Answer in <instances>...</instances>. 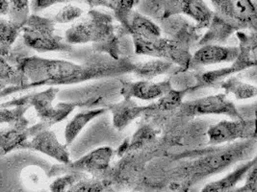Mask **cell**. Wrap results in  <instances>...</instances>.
<instances>
[{
  "label": "cell",
  "instance_id": "obj_26",
  "mask_svg": "<svg viewBox=\"0 0 257 192\" xmlns=\"http://www.w3.org/2000/svg\"><path fill=\"white\" fill-rule=\"evenodd\" d=\"M139 1L140 0H109L107 9L113 12V16L117 22L124 27L130 12L134 10V7Z\"/></svg>",
  "mask_w": 257,
  "mask_h": 192
},
{
  "label": "cell",
  "instance_id": "obj_22",
  "mask_svg": "<svg viewBox=\"0 0 257 192\" xmlns=\"http://www.w3.org/2000/svg\"><path fill=\"white\" fill-rule=\"evenodd\" d=\"M22 28L13 24L10 20L0 18V56L8 57Z\"/></svg>",
  "mask_w": 257,
  "mask_h": 192
},
{
  "label": "cell",
  "instance_id": "obj_3",
  "mask_svg": "<svg viewBox=\"0 0 257 192\" xmlns=\"http://www.w3.org/2000/svg\"><path fill=\"white\" fill-rule=\"evenodd\" d=\"M60 92L57 86H49L40 92L14 98L10 101L0 104L2 107H16V106H28L34 108L40 122L44 123L50 128L53 125L66 120L70 114L77 107L75 102H59L53 105L54 100Z\"/></svg>",
  "mask_w": 257,
  "mask_h": 192
},
{
  "label": "cell",
  "instance_id": "obj_4",
  "mask_svg": "<svg viewBox=\"0 0 257 192\" xmlns=\"http://www.w3.org/2000/svg\"><path fill=\"white\" fill-rule=\"evenodd\" d=\"M24 44L38 52H69L72 46L56 34L52 18L31 14L22 28Z\"/></svg>",
  "mask_w": 257,
  "mask_h": 192
},
{
  "label": "cell",
  "instance_id": "obj_12",
  "mask_svg": "<svg viewBox=\"0 0 257 192\" xmlns=\"http://www.w3.org/2000/svg\"><path fill=\"white\" fill-rule=\"evenodd\" d=\"M47 128L42 122L30 126V122L26 118L8 127L0 128V158L14 150H21V147L29 138L41 130Z\"/></svg>",
  "mask_w": 257,
  "mask_h": 192
},
{
  "label": "cell",
  "instance_id": "obj_29",
  "mask_svg": "<svg viewBox=\"0 0 257 192\" xmlns=\"http://www.w3.org/2000/svg\"><path fill=\"white\" fill-rule=\"evenodd\" d=\"M28 106L2 107L0 106V124H15L25 118V114L29 110Z\"/></svg>",
  "mask_w": 257,
  "mask_h": 192
},
{
  "label": "cell",
  "instance_id": "obj_5",
  "mask_svg": "<svg viewBox=\"0 0 257 192\" xmlns=\"http://www.w3.org/2000/svg\"><path fill=\"white\" fill-rule=\"evenodd\" d=\"M131 40L133 50L137 55L169 60L179 68V72L190 68L192 57L190 49L182 48L167 36L162 35L152 38L131 36Z\"/></svg>",
  "mask_w": 257,
  "mask_h": 192
},
{
  "label": "cell",
  "instance_id": "obj_10",
  "mask_svg": "<svg viewBox=\"0 0 257 192\" xmlns=\"http://www.w3.org/2000/svg\"><path fill=\"white\" fill-rule=\"evenodd\" d=\"M158 25L165 36L187 49L198 44L203 35V29L199 28L187 16L181 14L170 16L160 22Z\"/></svg>",
  "mask_w": 257,
  "mask_h": 192
},
{
  "label": "cell",
  "instance_id": "obj_27",
  "mask_svg": "<svg viewBox=\"0 0 257 192\" xmlns=\"http://www.w3.org/2000/svg\"><path fill=\"white\" fill-rule=\"evenodd\" d=\"M84 14V11L80 7L68 3L52 18L56 24H67L75 22L80 18Z\"/></svg>",
  "mask_w": 257,
  "mask_h": 192
},
{
  "label": "cell",
  "instance_id": "obj_30",
  "mask_svg": "<svg viewBox=\"0 0 257 192\" xmlns=\"http://www.w3.org/2000/svg\"><path fill=\"white\" fill-rule=\"evenodd\" d=\"M106 184L104 182L96 179L79 180L68 192H103Z\"/></svg>",
  "mask_w": 257,
  "mask_h": 192
},
{
  "label": "cell",
  "instance_id": "obj_18",
  "mask_svg": "<svg viewBox=\"0 0 257 192\" xmlns=\"http://www.w3.org/2000/svg\"><path fill=\"white\" fill-rule=\"evenodd\" d=\"M238 30L232 24H228L224 20L213 14L211 22L206 28V32L199 40V46L204 44H226L228 38L234 35Z\"/></svg>",
  "mask_w": 257,
  "mask_h": 192
},
{
  "label": "cell",
  "instance_id": "obj_17",
  "mask_svg": "<svg viewBox=\"0 0 257 192\" xmlns=\"http://www.w3.org/2000/svg\"><path fill=\"white\" fill-rule=\"evenodd\" d=\"M124 28L130 36L152 38L163 35L157 22L148 16L134 10L130 12Z\"/></svg>",
  "mask_w": 257,
  "mask_h": 192
},
{
  "label": "cell",
  "instance_id": "obj_16",
  "mask_svg": "<svg viewBox=\"0 0 257 192\" xmlns=\"http://www.w3.org/2000/svg\"><path fill=\"white\" fill-rule=\"evenodd\" d=\"M108 110L112 114L114 127L118 131H122L134 120L149 112V105L142 106L133 99L123 98L121 101L110 105Z\"/></svg>",
  "mask_w": 257,
  "mask_h": 192
},
{
  "label": "cell",
  "instance_id": "obj_7",
  "mask_svg": "<svg viewBox=\"0 0 257 192\" xmlns=\"http://www.w3.org/2000/svg\"><path fill=\"white\" fill-rule=\"evenodd\" d=\"M182 114L187 116H199L208 114L225 116L232 120L243 118L242 114L234 105L233 102L227 99L226 94H219L198 98L187 102H182L179 106Z\"/></svg>",
  "mask_w": 257,
  "mask_h": 192
},
{
  "label": "cell",
  "instance_id": "obj_2",
  "mask_svg": "<svg viewBox=\"0 0 257 192\" xmlns=\"http://www.w3.org/2000/svg\"><path fill=\"white\" fill-rule=\"evenodd\" d=\"M129 34L122 25L116 22L113 14L92 9L82 16L66 31L65 40L70 44H92L95 52L110 56L114 60L126 58Z\"/></svg>",
  "mask_w": 257,
  "mask_h": 192
},
{
  "label": "cell",
  "instance_id": "obj_1",
  "mask_svg": "<svg viewBox=\"0 0 257 192\" xmlns=\"http://www.w3.org/2000/svg\"><path fill=\"white\" fill-rule=\"evenodd\" d=\"M18 68L23 73L26 83L14 86L0 92V97L38 86H59L78 84L133 72L134 64L127 58L114 60L110 56L98 53L81 64L59 59H47L38 56L21 58Z\"/></svg>",
  "mask_w": 257,
  "mask_h": 192
},
{
  "label": "cell",
  "instance_id": "obj_8",
  "mask_svg": "<svg viewBox=\"0 0 257 192\" xmlns=\"http://www.w3.org/2000/svg\"><path fill=\"white\" fill-rule=\"evenodd\" d=\"M255 162L253 158L221 180L208 184L201 192H256Z\"/></svg>",
  "mask_w": 257,
  "mask_h": 192
},
{
  "label": "cell",
  "instance_id": "obj_25",
  "mask_svg": "<svg viewBox=\"0 0 257 192\" xmlns=\"http://www.w3.org/2000/svg\"><path fill=\"white\" fill-rule=\"evenodd\" d=\"M8 20L23 28L30 16V0H8Z\"/></svg>",
  "mask_w": 257,
  "mask_h": 192
},
{
  "label": "cell",
  "instance_id": "obj_9",
  "mask_svg": "<svg viewBox=\"0 0 257 192\" xmlns=\"http://www.w3.org/2000/svg\"><path fill=\"white\" fill-rule=\"evenodd\" d=\"M207 136L213 145L255 138V118L221 120L209 127Z\"/></svg>",
  "mask_w": 257,
  "mask_h": 192
},
{
  "label": "cell",
  "instance_id": "obj_11",
  "mask_svg": "<svg viewBox=\"0 0 257 192\" xmlns=\"http://www.w3.org/2000/svg\"><path fill=\"white\" fill-rule=\"evenodd\" d=\"M114 156L113 148L109 146H102L96 148L80 158L70 162L68 164L54 166L49 171V176L57 174H65L68 172H99L104 171L109 168L112 158Z\"/></svg>",
  "mask_w": 257,
  "mask_h": 192
},
{
  "label": "cell",
  "instance_id": "obj_13",
  "mask_svg": "<svg viewBox=\"0 0 257 192\" xmlns=\"http://www.w3.org/2000/svg\"><path fill=\"white\" fill-rule=\"evenodd\" d=\"M21 150H33L56 160L61 164L71 162L68 146L59 142L55 132L50 128L41 130L21 147Z\"/></svg>",
  "mask_w": 257,
  "mask_h": 192
},
{
  "label": "cell",
  "instance_id": "obj_31",
  "mask_svg": "<svg viewBox=\"0 0 257 192\" xmlns=\"http://www.w3.org/2000/svg\"><path fill=\"white\" fill-rule=\"evenodd\" d=\"M72 0H30V11L33 14L40 12L57 4H68Z\"/></svg>",
  "mask_w": 257,
  "mask_h": 192
},
{
  "label": "cell",
  "instance_id": "obj_33",
  "mask_svg": "<svg viewBox=\"0 0 257 192\" xmlns=\"http://www.w3.org/2000/svg\"><path fill=\"white\" fill-rule=\"evenodd\" d=\"M8 0H0V16L8 14Z\"/></svg>",
  "mask_w": 257,
  "mask_h": 192
},
{
  "label": "cell",
  "instance_id": "obj_6",
  "mask_svg": "<svg viewBox=\"0 0 257 192\" xmlns=\"http://www.w3.org/2000/svg\"><path fill=\"white\" fill-rule=\"evenodd\" d=\"M214 14L239 30L256 31L257 16L252 0H210Z\"/></svg>",
  "mask_w": 257,
  "mask_h": 192
},
{
  "label": "cell",
  "instance_id": "obj_20",
  "mask_svg": "<svg viewBox=\"0 0 257 192\" xmlns=\"http://www.w3.org/2000/svg\"><path fill=\"white\" fill-rule=\"evenodd\" d=\"M106 112V108H96L92 110H83L78 114H76L72 120H70L66 128H65V140L66 145L69 146L72 144L76 138L80 134L83 129L86 127L87 124H89L91 121L95 120L96 118L100 116Z\"/></svg>",
  "mask_w": 257,
  "mask_h": 192
},
{
  "label": "cell",
  "instance_id": "obj_15",
  "mask_svg": "<svg viewBox=\"0 0 257 192\" xmlns=\"http://www.w3.org/2000/svg\"><path fill=\"white\" fill-rule=\"evenodd\" d=\"M239 54L238 46L204 44L192 55L190 68L233 62Z\"/></svg>",
  "mask_w": 257,
  "mask_h": 192
},
{
  "label": "cell",
  "instance_id": "obj_24",
  "mask_svg": "<svg viewBox=\"0 0 257 192\" xmlns=\"http://www.w3.org/2000/svg\"><path fill=\"white\" fill-rule=\"evenodd\" d=\"M189 94L188 90H176L172 88L161 98L157 99L156 102L149 105V112L159 110H170L174 108H179L183 102V98Z\"/></svg>",
  "mask_w": 257,
  "mask_h": 192
},
{
  "label": "cell",
  "instance_id": "obj_28",
  "mask_svg": "<svg viewBox=\"0 0 257 192\" xmlns=\"http://www.w3.org/2000/svg\"><path fill=\"white\" fill-rule=\"evenodd\" d=\"M79 180H81V173L68 172L53 180L49 190L50 192H68Z\"/></svg>",
  "mask_w": 257,
  "mask_h": 192
},
{
  "label": "cell",
  "instance_id": "obj_32",
  "mask_svg": "<svg viewBox=\"0 0 257 192\" xmlns=\"http://www.w3.org/2000/svg\"><path fill=\"white\" fill-rule=\"evenodd\" d=\"M83 1H85L92 9L96 8V7L106 8V4H107V0H83Z\"/></svg>",
  "mask_w": 257,
  "mask_h": 192
},
{
  "label": "cell",
  "instance_id": "obj_19",
  "mask_svg": "<svg viewBox=\"0 0 257 192\" xmlns=\"http://www.w3.org/2000/svg\"><path fill=\"white\" fill-rule=\"evenodd\" d=\"M178 73L179 68L169 60L153 58L151 60L134 64L133 73L141 80H152L160 75Z\"/></svg>",
  "mask_w": 257,
  "mask_h": 192
},
{
  "label": "cell",
  "instance_id": "obj_21",
  "mask_svg": "<svg viewBox=\"0 0 257 192\" xmlns=\"http://www.w3.org/2000/svg\"><path fill=\"white\" fill-rule=\"evenodd\" d=\"M219 88H221L224 92V94H231L237 100L251 99L254 98L257 94L255 86L245 83L232 75L224 79L222 83L219 84Z\"/></svg>",
  "mask_w": 257,
  "mask_h": 192
},
{
  "label": "cell",
  "instance_id": "obj_23",
  "mask_svg": "<svg viewBox=\"0 0 257 192\" xmlns=\"http://www.w3.org/2000/svg\"><path fill=\"white\" fill-rule=\"evenodd\" d=\"M25 83V78L18 66L11 64L8 58L0 56V90Z\"/></svg>",
  "mask_w": 257,
  "mask_h": 192
},
{
  "label": "cell",
  "instance_id": "obj_14",
  "mask_svg": "<svg viewBox=\"0 0 257 192\" xmlns=\"http://www.w3.org/2000/svg\"><path fill=\"white\" fill-rule=\"evenodd\" d=\"M171 80L154 82L152 80H140L134 82H122L119 94L123 98L140 99L143 101L157 100L173 88Z\"/></svg>",
  "mask_w": 257,
  "mask_h": 192
}]
</instances>
